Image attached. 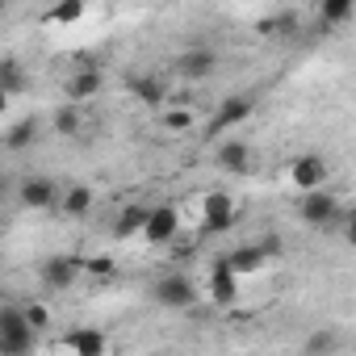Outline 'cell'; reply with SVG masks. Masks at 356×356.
Returning <instances> with one entry per match:
<instances>
[{
	"label": "cell",
	"instance_id": "18",
	"mask_svg": "<svg viewBox=\"0 0 356 356\" xmlns=\"http://www.w3.org/2000/svg\"><path fill=\"white\" fill-rule=\"evenodd\" d=\"M143 222H147V210H143V206H126V210L118 214L113 231H118L122 239H134V235H143Z\"/></svg>",
	"mask_w": 356,
	"mask_h": 356
},
{
	"label": "cell",
	"instance_id": "22",
	"mask_svg": "<svg viewBox=\"0 0 356 356\" xmlns=\"http://www.w3.org/2000/svg\"><path fill=\"white\" fill-rule=\"evenodd\" d=\"M22 318L30 323V331H34V335H42V331L51 327V310H47L42 302H22Z\"/></svg>",
	"mask_w": 356,
	"mask_h": 356
},
{
	"label": "cell",
	"instance_id": "30",
	"mask_svg": "<svg viewBox=\"0 0 356 356\" xmlns=\"http://www.w3.org/2000/svg\"><path fill=\"white\" fill-rule=\"evenodd\" d=\"M0 310H5V302H0Z\"/></svg>",
	"mask_w": 356,
	"mask_h": 356
},
{
	"label": "cell",
	"instance_id": "23",
	"mask_svg": "<svg viewBox=\"0 0 356 356\" xmlns=\"http://www.w3.org/2000/svg\"><path fill=\"white\" fill-rule=\"evenodd\" d=\"M0 88H5L9 97H13V92H26V72H22L13 59L0 63Z\"/></svg>",
	"mask_w": 356,
	"mask_h": 356
},
{
	"label": "cell",
	"instance_id": "6",
	"mask_svg": "<svg viewBox=\"0 0 356 356\" xmlns=\"http://www.w3.org/2000/svg\"><path fill=\"white\" fill-rule=\"evenodd\" d=\"M181 235V210L176 206H151L147 222H143V239L147 243H172Z\"/></svg>",
	"mask_w": 356,
	"mask_h": 356
},
{
	"label": "cell",
	"instance_id": "20",
	"mask_svg": "<svg viewBox=\"0 0 356 356\" xmlns=\"http://www.w3.org/2000/svg\"><path fill=\"white\" fill-rule=\"evenodd\" d=\"M34 138H38V122L26 118V122H17V126L5 134V147H9V151H22V147H30Z\"/></svg>",
	"mask_w": 356,
	"mask_h": 356
},
{
	"label": "cell",
	"instance_id": "16",
	"mask_svg": "<svg viewBox=\"0 0 356 356\" xmlns=\"http://www.w3.org/2000/svg\"><path fill=\"white\" fill-rule=\"evenodd\" d=\"M222 260H227V268H231L235 277H248V273H260V268H264L268 252H264V248H235V252L222 256Z\"/></svg>",
	"mask_w": 356,
	"mask_h": 356
},
{
	"label": "cell",
	"instance_id": "11",
	"mask_svg": "<svg viewBox=\"0 0 356 356\" xmlns=\"http://www.w3.org/2000/svg\"><path fill=\"white\" fill-rule=\"evenodd\" d=\"M130 97L138 101V105H147V109H163L168 105V84L159 80V76H130Z\"/></svg>",
	"mask_w": 356,
	"mask_h": 356
},
{
	"label": "cell",
	"instance_id": "15",
	"mask_svg": "<svg viewBox=\"0 0 356 356\" xmlns=\"http://www.w3.org/2000/svg\"><path fill=\"white\" fill-rule=\"evenodd\" d=\"M76 277H80V264H76V260H67V256H59V260H47V264H42V281H47L51 289H72V285H76Z\"/></svg>",
	"mask_w": 356,
	"mask_h": 356
},
{
	"label": "cell",
	"instance_id": "1",
	"mask_svg": "<svg viewBox=\"0 0 356 356\" xmlns=\"http://www.w3.org/2000/svg\"><path fill=\"white\" fill-rule=\"evenodd\" d=\"M34 339L38 335L22 318V306H5V310H0V356H30Z\"/></svg>",
	"mask_w": 356,
	"mask_h": 356
},
{
	"label": "cell",
	"instance_id": "17",
	"mask_svg": "<svg viewBox=\"0 0 356 356\" xmlns=\"http://www.w3.org/2000/svg\"><path fill=\"white\" fill-rule=\"evenodd\" d=\"M92 202H97V197H92V189H88V185H72V189H63V193H59V210H63V214H72V218H84V214L92 210Z\"/></svg>",
	"mask_w": 356,
	"mask_h": 356
},
{
	"label": "cell",
	"instance_id": "29",
	"mask_svg": "<svg viewBox=\"0 0 356 356\" xmlns=\"http://www.w3.org/2000/svg\"><path fill=\"white\" fill-rule=\"evenodd\" d=\"M0 13H5V0H0Z\"/></svg>",
	"mask_w": 356,
	"mask_h": 356
},
{
	"label": "cell",
	"instance_id": "3",
	"mask_svg": "<svg viewBox=\"0 0 356 356\" xmlns=\"http://www.w3.org/2000/svg\"><path fill=\"white\" fill-rule=\"evenodd\" d=\"M235 197L231 193H222V189H214V193H206V202H202V231L206 235H222V231H231L235 227Z\"/></svg>",
	"mask_w": 356,
	"mask_h": 356
},
{
	"label": "cell",
	"instance_id": "9",
	"mask_svg": "<svg viewBox=\"0 0 356 356\" xmlns=\"http://www.w3.org/2000/svg\"><path fill=\"white\" fill-rule=\"evenodd\" d=\"M101 84H105V76H101V67H76L72 76H67V84H63V92H67V101L80 109V101H92L97 92H101Z\"/></svg>",
	"mask_w": 356,
	"mask_h": 356
},
{
	"label": "cell",
	"instance_id": "21",
	"mask_svg": "<svg viewBox=\"0 0 356 356\" xmlns=\"http://www.w3.org/2000/svg\"><path fill=\"white\" fill-rule=\"evenodd\" d=\"M84 13H88V9L80 5V0H67V5H55V9L47 13V22H51V26H76Z\"/></svg>",
	"mask_w": 356,
	"mask_h": 356
},
{
	"label": "cell",
	"instance_id": "4",
	"mask_svg": "<svg viewBox=\"0 0 356 356\" xmlns=\"http://www.w3.org/2000/svg\"><path fill=\"white\" fill-rule=\"evenodd\" d=\"M193 298H197V289H193V281H189L185 273H163V277L155 281V302H159L163 310H189Z\"/></svg>",
	"mask_w": 356,
	"mask_h": 356
},
{
	"label": "cell",
	"instance_id": "24",
	"mask_svg": "<svg viewBox=\"0 0 356 356\" xmlns=\"http://www.w3.org/2000/svg\"><path fill=\"white\" fill-rule=\"evenodd\" d=\"M80 126H84V122H80V109H76V105H63V109L55 113V134L76 138V134H80Z\"/></svg>",
	"mask_w": 356,
	"mask_h": 356
},
{
	"label": "cell",
	"instance_id": "25",
	"mask_svg": "<svg viewBox=\"0 0 356 356\" xmlns=\"http://www.w3.org/2000/svg\"><path fill=\"white\" fill-rule=\"evenodd\" d=\"M113 256H88L84 264H80V273H88V277H97V281H109L113 277Z\"/></svg>",
	"mask_w": 356,
	"mask_h": 356
},
{
	"label": "cell",
	"instance_id": "13",
	"mask_svg": "<svg viewBox=\"0 0 356 356\" xmlns=\"http://www.w3.org/2000/svg\"><path fill=\"white\" fill-rule=\"evenodd\" d=\"M218 168H222V172H235V176L252 172V147H248L243 138H227V143L218 147Z\"/></svg>",
	"mask_w": 356,
	"mask_h": 356
},
{
	"label": "cell",
	"instance_id": "28",
	"mask_svg": "<svg viewBox=\"0 0 356 356\" xmlns=\"http://www.w3.org/2000/svg\"><path fill=\"white\" fill-rule=\"evenodd\" d=\"M5 109H9V92H5V88H0V113H5Z\"/></svg>",
	"mask_w": 356,
	"mask_h": 356
},
{
	"label": "cell",
	"instance_id": "19",
	"mask_svg": "<svg viewBox=\"0 0 356 356\" xmlns=\"http://www.w3.org/2000/svg\"><path fill=\"white\" fill-rule=\"evenodd\" d=\"M163 130H168V134L193 130V109H189V105H163Z\"/></svg>",
	"mask_w": 356,
	"mask_h": 356
},
{
	"label": "cell",
	"instance_id": "8",
	"mask_svg": "<svg viewBox=\"0 0 356 356\" xmlns=\"http://www.w3.org/2000/svg\"><path fill=\"white\" fill-rule=\"evenodd\" d=\"M256 113V101L252 97H227L222 105H218V113H214V122H210V134H222V130H235V126H243L248 118Z\"/></svg>",
	"mask_w": 356,
	"mask_h": 356
},
{
	"label": "cell",
	"instance_id": "26",
	"mask_svg": "<svg viewBox=\"0 0 356 356\" xmlns=\"http://www.w3.org/2000/svg\"><path fill=\"white\" fill-rule=\"evenodd\" d=\"M352 13H356V5H352V0H335V5H323V22H327V26L352 22Z\"/></svg>",
	"mask_w": 356,
	"mask_h": 356
},
{
	"label": "cell",
	"instance_id": "27",
	"mask_svg": "<svg viewBox=\"0 0 356 356\" xmlns=\"http://www.w3.org/2000/svg\"><path fill=\"white\" fill-rule=\"evenodd\" d=\"M306 352H310V356H331V352H335V335H331V331H314V335L306 339Z\"/></svg>",
	"mask_w": 356,
	"mask_h": 356
},
{
	"label": "cell",
	"instance_id": "12",
	"mask_svg": "<svg viewBox=\"0 0 356 356\" xmlns=\"http://www.w3.org/2000/svg\"><path fill=\"white\" fill-rule=\"evenodd\" d=\"M63 343L72 348V356H105L109 352L105 331H97V327H76V331L63 335Z\"/></svg>",
	"mask_w": 356,
	"mask_h": 356
},
{
	"label": "cell",
	"instance_id": "7",
	"mask_svg": "<svg viewBox=\"0 0 356 356\" xmlns=\"http://www.w3.org/2000/svg\"><path fill=\"white\" fill-rule=\"evenodd\" d=\"M59 185L51 181V176H26L22 181V189H17V202L26 206V210H55L59 206Z\"/></svg>",
	"mask_w": 356,
	"mask_h": 356
},
{
	"label": "cell",
	"instance_id": "5",
	"mask_svg": "<svg viewBox=\"0 0 356 356\" xmlns=\"http://www.w3.org/2000/svg\"><path fill=\"white\" fill-rule=\"evenodd\" d=\"M327 159L323 155H298L293 163H289V185L298 189V193H314V189H323L327 185Z\"/></svg>",
	"mask_w": 356,
	"mask_h": 356
},
{
	"label": "cell",
	"instance_id": "14",
	"mask_svg": "<svg viewBox=\"0 0 356 356\" xmlns=\"http://www.w3.org/2000/svg\"><path fill=\"white\" fill-rule=\"evenodd\" d=\"M214 67H218L214 51H185L181 59H176V72H181L185 80H206V76H214Z\"/></svg>",
	"mask_w": 356,
	"mask_h": 356
},
{
	"label": "cell",
	"instance_id": "10",
	"mask_svg": "<svg viewBox=\"0 0 356 356\" xmlns=\"http://www.w3.org/2000/svg\"><path fill=\"white\" fill-rule=\"evenodd\" d=\"M210 298H214L218 306H235V302H239V277L227 268L222 256H218L214 268H210Z\"/></svg>",
	"mask_w": 356,
	"mask_h": 356
},
{
	"label": "cell",
	"instance_id": "2",
	"mask_svg": "<svg viewBox=\"0 0 356 356\" xmlns=\"http://www.w3.org/2000/svg\"><path fill=\"white\" fill-rule=\"evenodd\" d=\"M298 214H302V222H306V227L323 231V227H331V222L339 218V197H335V193H327V189L302 193V197H298Z\"/></svg>",
	"mask_w": 356,
	"mask_h": 356
}]
</instances>
